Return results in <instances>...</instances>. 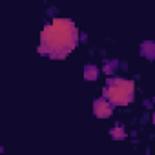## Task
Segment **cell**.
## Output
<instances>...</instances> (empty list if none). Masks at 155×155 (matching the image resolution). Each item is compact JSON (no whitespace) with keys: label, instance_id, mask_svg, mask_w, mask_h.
Wrapping results in <instances>:
<instances>
[{"label":"cell","instance_id":"3957f363","mask_svg":"<svg viewBox=\"0 0 155 155\" xmlns=\"http://www.w3.org/2000/svg\"><path fill=\"white\" fill-rule=\"evenodd\" d=\"M111 111H113V106H111V102H108L104 97H101V99H97V101L93 102V113H95V117H99V119H108V117L111 115Z\"/></svg>","mask_w":155,"mask_h":155},{"label":"cell","instance_id":"277c9868","mask_svg":"<svg viewBox=\"0 0 155 155\" xmlns=\"http://www.w3.org/2000/svg\"><path fill=\"white\" fill-rule=\"evenodd\" d=\"M97 77H99V68L97 66H86L84 68V79L86 81H97Z\"/></svg>","mask_w":155,"mask_h":155},{"label":"cell","instance_id":"5b68a950","mask_svg":"<svg viewBox=\"0 0 155 155\" xmlns=\"http://www.w3.org/2000/svg\"><path fill=\"white\" fill-rule=\"evenodd\" d=\"M142 55H146V58L153 60V58H155V42H144V46H142Z\"/></svg>","mask_w":155,"mask_h":155},{"label":"cell","instance_id":"7a4b0ae2","mask_svg":"<svg viewBox=\"0 0 155 155\" xmlns=\"http://www.w3.org/2000/svg\"><path fill=\"white\" fill-rule=\"evenodd\" d=\"M104 99L111 106H128L135 99V84L122 77H110L104 88Z\"/></svg>","mask_w":155,"mask_h":155},{"label":"cell","instance_id":"6da1fadb","mask_svg":"<svg viewBox=\"0 0 155 155\" xmlns=\"http://www.w3.org/2000/svg\"><path fill=\"white\" fill-rule=\"evenodd\" d=\"M77 40H79L77 26L68 18H55L51 24H48L42 29L38 53L53 60H60L69 51H73Z\"/></svg>","mask_w":155,"mask_h":155},{"label":"cell","instance_id":"8992f818","mask_svg":"<svg viewBox=\"0 0 155 155\" xmlns=\"http://www.w3.org/2000/svg\"><path fill=\"white\" fill-rule=\"evenodd\" d=\"M111 137H113V139H119V140H120V139H124V137H126L124 128H122L120 124H119V126H115V128L111 130Z\"/></svg>","mask_w":155,"mask_h":155}]
</instances>
